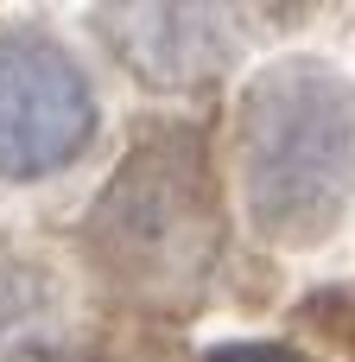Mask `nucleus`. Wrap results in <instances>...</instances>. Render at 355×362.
Listing matches in <instances>:
<instances>
[{"label": "nucleus", "mask_w": 355, "mask_h": 362, "mask_svg": "<svg viewBox=\"0 0 355 362\" xmlns=\"http://www.w3.org/2000/svg\"><path fill=\"white\" fill-rule=\"evenodd\" d=\"M241 204L267 242H318L355 197V83L299 57L248 83L235 115Z\"/></svg>", "instance_id": "1"}, {"label": "nucleus", "mask_w": 355, "mask_h": 362, "mask_svg": "<svg viewBox=\"0 0 355 362\" xmlns=\"http://www.w3.org/2000/svg\"><path fill=\"white\" fill-rule=\"evenodd\" d=\"M89 248L102 274L133 299L184 305L203 293L222 248V204L210 153L191 127L146 134L108 178L89 216Z\"/></svg>", "instance_id": "2"}, {"label": "nucleus", "mask_w": 355, "mask_h": 362, "mask_svg": "<svg viewBox=\"0 0 355 362\" xmlns=\"http://www.w3.org/2000/svg\"><path fill=\"white\" fill-rule=\"evenodd\" d=\"M95 140V89L38 32H0V178H44Z\"/></svg>", "instance_id": "3"}, {"label": "nucleus", "mask_w": 355, "mask_h": 362, "mask_svg": "<svg viewBox=\"0 0 355 362\" xmlns=\"http://www.w3.org/2000/svg\"><path fill=\"white\" fill-rule=\"evenodd\" d=\"M121 51L146 83L172 89V83H203L222 64L229 32L210 19V6H133L121 19Z\"/></svg>", "instance_id": "4"}]
</instances>
